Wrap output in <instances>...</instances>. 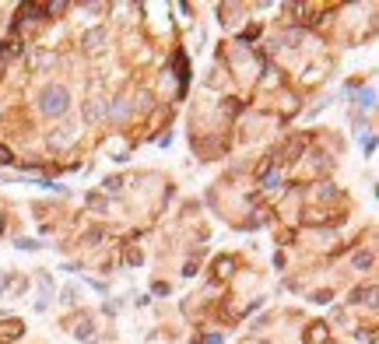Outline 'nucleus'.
<instances>
[{
    "mask_svg": "<svg viewBox=\"0 0 379 344\" xmlns=\"http://www.w3.org/2000/svg\"><path fill=\"white\" fill-rule=\"evenodd\" d=\"M42 113H49V116H64L67 113V92L64 88H49V92L42 95Z\"/></svg>",
    "mask_w": 379,
    "mask_h": 344,
    "instance_id": "f257e3e1",
    "label": "nucleus"
},
{
    "mask_svg": "<svg viewBox=\"0 0 379 344\" xmlns=\"http://www.w3.org/2000/svg\"><path fill=\"white\" fill-rule=\"evenodd\" d=\"M0 162H11V155L4 151V147H0Z\"/></svg>",
    "mask_w": 379,
    "mask_h": 344,
    "instance_id": "f03ea898",
    "label": "nucleus"
}]
</instances>
